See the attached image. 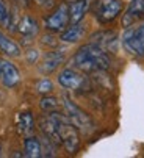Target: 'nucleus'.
Masks as SVG:
<instances>
[{
	"label": "nucleus",
	"mask_w": 144,
	"mask_h": 158,
	"mask_svg": "<svg viewBox=\"0 0 144 158\" xmlns=\"http://www.w3.org/2000/svg\"><path fill=\"white\" fill-rule=\"evenodd\" d=\"M72 64L75 66V69L91 74L97 71H108L111 67V56L107 50L95 46L94 42H88L75 52Z\"/></svg>",
	"instance_id": "f257e3e1"
},
{
	"label": "nucleus",
	"mask_w": 144,
	"mask_h": 158,
	"mask_svg": "<svg viewBox=\"0 0 144 158\" xmlns=\"http://www.w3.org/2000/svg\"><path fill=\"white\" fill-rule=\"evenodd\" d=\"M49 116L53 119L57 128H58V133H60V138H61V146L69 152V153H77L78 149H80V135H78V130L75 128V125L72 124L66 114L60 111H50Z\"/></svg>",
	"instance_id": "f03ea898"
},
{
	"label": "nucleus",
	"mask_w": 144,
	"mask_h": 158,
	"mask_svg": "<svg viewBox=\"0 0 144 158\" xmlns=\"http://www.w3.org/2000/svg\"><path fill=\"white\" fill-rule=\"evenodd\" d=\"M63 108H64V114L67 116V119L75 125V128L78 131H82L85 135H89L94 130V122L89 118V114H86V111H83L67 96H63Z\"/></svg>",
	"instance_id": "7ed1b4c3"
},
{
	"label": "nucleus",
	"mask_w": 144,
	"mask_h": 158,
	"mask_svg": "<svg viewBox=\"0 0 144 158\" xmlns=\"http://www.w3.org/2000/svg\"><path fill=\"white\" fill-rule=\"evenodd\" d=\"M122 0H97L94 6V16L100 25H108L122 14Z\"/></svg>",
	"instance_id": "20e7f679"
},
{
	"label": "nucleus",
	"mask_w": 144,
	"mask_h": 158,
	"mask_svg": "<svg viewBox=\"0 0 144 158\" xmlns=\"http://www.w3.org/2000/svg\"><path fill=\"white\" fill-rule=\"evenodd\" d=\"M122 46L129 53L135 56H144V22L138 27L125 28L122 35Z\"/></svg>",
	"instance_id": "39448f33"
},
{
	"label": "nucleus",
	"mask_w": 144,
	"mask_h": 158,
	"mask_svg": "<svg viewBox=\"0 0 144 158\" xmlns=\"http://www.w3.org/2000/svg\"><path fill=\"white\" fill-rule=\"evenodd\" d=\"M70 22L69 19V3H60L49 16L44 19V28L50 33H61L67 24Z\"/></svg>",
	"instance_id": "423d86ee"
},
{
	"label": "nucleus",
	"mask_w": 144,
	"mask_h": 158,
	"mask_svg": "<svg viewBox=\"0 0 144 158\" xmlns=\"http://www.w3.org/2000/svg\"><path fill=\"white\" fill-rule=\"evenodd\" d=\"M86 83H88V78L82 75L77 69H72V67H64L58 74V85L63 89H67V91L85 89Z\"/></svg>",
	"instance_id": "0eeeda50"
},
{
	"label": "nucleus",
	"mask_w": 144,
	"mask_h": 158,
	"mask_svg": "<svg viewBox=\"0 0 144 158\" xmlns=\"http://www.w3.org/2000/svg\"><path fill=\"white\" fill-rule=\"evenodd\" d=\"M95 46L102 47L104 50H107L108 53H114L117 50V42H119V36L114 30H99L91 35V41Z\"/></svg>",
	"instance_id": "6e6552de"
},
{
	"label": "nucleus",
	"mask_w": 144,
	"mask_h": 158,
	"mask_svg": "<svg viewBox=\"0 0 144 158\" xmlns=\"http://www.w3.org/2000/svg\"><path fill=\"white\" fill-rule=\"evenodd\" d=\"M64 58H66V50L55 47L53 50L47 52V53L44 55V58H42V61H41V64H39V71H41L42 74H45V75L53 74L58 67L63 64Z\"/></svg>",
	"instance_id": "1a4fd4ad"
},
{
	"label": "nucleus",
	"mask_w": 144,
	"mask_h": 158,
	"mask_svg": "<svg viewBox=\"0 0 144 158\" xmlns=\"http://www.w3.org/2000/svg\"><path fill=\"white\" fill-rule=\"evenodd\" d=\"M17 31L19 35L22 36L23 41H33L36 38V35L39 33V24H38V20L27 14V16H23L20 20H19V24H17Z\"/></svg>",
	"instance_id": "9d476101"
},
{
	"label": "nucleus",
	"mask_w": 144,
	"mask_h": 158,
	"mask_svg": "<svg viewBox=\"0 0 144 158\" xmlns=\"http://www.w3.org/2000/svg\"><path fill=\"white\" fill-rule=\"evenodd\" d=\"M144 16V0H132L127 11L122 14V27H132L138 19Z\"/></svg>",
	"instance_id": "9b49d317"
},
{
	"label": "nucleus",
	"mask_w": 144,
	"mask_h": 158,
	"mask_svg": "<svg viewBox=\"0 0 144 158\" xmlns=\"http://www.w3.org/2000/svg\"><path fill=\"white\" fill-rule=\"evenodd\" d=\"M0 80L6 88H14L20 81L19 69L8 60H2V77H0Z\"/></svg>",
	"instance_id": "f8f14e48"
},
{
	"label": "nucleus",
	"mask_w": 144,
	"mask_h": 158,
	"mask_svg": "<svg viewBox=\"0 0 144 158\" xmlns=\"http://www.w3.org/2000/svg\"><path fill=\"white\" fill-rule=\"evenodd\" d=\"M92 5V0H75V2L69 3V19L70 24H77L82 22L83 17L86 16V13L89 11Z\"/></svg>",
	"instance_id": "ddd939ff"
},
{
	"label": "nucleus",
	"mask_w": 144,
	"mask_h": 158,
	"mask_svg": "<svg viewBox=\"0 0 144 158\" xmlns=\"http://www.w3.org/2000/svg\"><path fill=\"white\" fill-rule=\"evenodd\" d=\"M86 33V27L82 22H77V24H70L69 27H66L63 31H61V36H60V41L63 42H67V44H72V42H78Z\"/></svg>",
	"instance_id": "4468645a"
},
{
	"label": "nucleus",
	"mask_w": 144,
	"mask_h": 158,
	"mask_svg": "<svg viewBox=\"0 0 144 158\" xmlns=\"http://www.w3.org/2000/svg\"><path fill=\"white\" fill-rule=\"evenodd\" d=\"M0 50H2L5 55L13 56V58H17V56H20V53H22L19 44L14 42L10 36H6L2 30H0Z\"/></svg>",
	"instance_id": "2eb2a0df"
},
{
	"label": "nucleus",
	"mask_w": 144,
	"mask_h": 158,
	"mask_svg": "<svg viewBox=\"0 0 144 158\" xmlns=\"http://www.w3.org/2000/svg\"><path fill=\"white\" fill-rule=\"evenodd\" d=\"M23 156L28 158H39L42 156V149H41V139L36 136H25L23 139Z\"/></svg>",
	"instance_id": "dca6fc26"
},
{
	"label": "nucleus",
	"mask_w": 144,
	"mask_h": 158,
	"mask_svg": "<svg viewBox=\"0 0 144 158\" xmlns=\"http://www.w3.org/2000/svg\"><path fill=\"white\" fill-rule=\"evenodd\" d=\"M17 127H19V131L23 135V136H28V135L33 133L35 130V118L30 111H23L19 114L17 118Z\"/></svg>",
	"instance_id": "f3484780"
},
{
	"label": "nucleus",
	"mask_w": 144,
	"mask_h": 158,
	"mask_svg": "<svg viewBox=\"0 0 144 158\" xmlns=\"http://www.w3.org/2000/svg\"><path fill=\"white\" fill-rule=\"evenodd\" d=\"M39 106H41V110H44L45 113H50V111L58 110L60 102H58V99L53 97V96H44V97L41 99V102H39Z\"/></svg>",
	"instance_id": "a211bd4d"
},
{
	"label": "nucleus",
	"mask_w": 144,
	"mask_h": 158,
	"mask_svg": "<svg viewBox=\"0 0 144 158\" xmlns=\"http://www.w3.org/2000/svg\"><path fill=\"white\" fill-rule=\"evenodd\" d=\"M10 14L11 11L8 10L5 0H0V27H8V22H10Z\"/></svg>",
	"instance_id": "6ab92c4d"
},
{
	"label": "nucleus",
	"mask_w": 144,
	"mask_h": 158,
	"mask_svg": "<svg viewBox=\"0 0 144 158\" xmlns=\"http://www.w3.org/2000/svg\"><path fill=\"white\" fill-rule=\"evenodd\" d=\"M52 89H53V83L49 80V78H42L36 83V91L39 94H50L52 93Z\"/></svg>",
	"instance_id": "aec40b11"
},
{
	"label": "nucleus",
	"mask_w": 144,
	"mask_h": 158,
	"mask_svg": "<svg viewBox=\"0 0 144 158\" xmlns=\"http://www.w3.org/2000/svg\"><path fill=\"white\" fill-rule=\"evenodd\" d=\"M41 42L44 44V46H47V47H52V49H55V47H57V44H58L57 38H55V36H53V33H50V31L41 38Z\"/></svg>",
	"instance_id": "412c9836"
},
{
	"label": "nucleus",
	"mask_w": 144,
	"mask_h": 158,
	"mask_svg": "<svg viewBox=\"0 0 144 158\" xmlns=\"http://www.w3.org/2000/svg\"><path fill=\"white\" fill-rule=\"evenodd\" d=\"M25 58H27V61H28L30 64H35V63L38 61V58H39V52H38L36 49H28V50L25 52Z\"/></svg>",
	"instance_id": "4be33fe9"
},
{
	"label": "nucleus",
	"mask_w": 144,
	"mask_h": 158,
	"mask_svg": "<svg viewBox=\"0 0 144 158\" xmlns=\"http://www.w3.org/2000/svg\"><path fill=\"white\" fill-rule=\"evenodd\" d=\"M33 2H36L39 6H42L45 10H50L55 6V0H33Z\"/></svg>",
	"instance_id": "5701e85b"
},
{
	"label": "nucleus",
	"mask_w": 144,
	"mask_h": 158,
	"mask_svg": "<svg viewBox=\"0 0 144 158\" xmlns=\"http://www.w3.org/2000/svg\"><path fill=\"white\" fill-rule=\"evenodd\" d=\"M30 0H16V3H19L20 6H27Z\"/></svg>",
	"instance_id": "b1692460"
},
{
	"label": "nucleus",
	"mask_w": 144,
	"mask_h": 158,
	"mask_svg": "<svg viewBox=\"0 0 144 158\" xmlns=\"http://www.w3.org/2000/svg\"><path fill=\"white\" fill-rule=\"evenodd\" d=\"M0 77H2V60H0Z\"/></svg>",
	"instance_id": "393cba45"
},
{
	"label": "nucleus",
	"mask_w": 144,
	"mask_h": 158,
	"mask_svg": "<svg viewBox=\"0 0 144 158\" xmlns=\"http://www.w3.org/2000/svg\"><path fill=\"white\" fill-rule=\"evenodd\" d=\"M66 2H67V3H70V2H75V0H66Z\"/></svg>",
	"instance_id": "a878e982"
},
{
	"label": "nucleus",
	"mask_w": 144,
	"mask_h": 158,
	"mask_svg": "<svg viewBox=\"0 0 144 158\" xmlns=\"http://www.w3.org/2000/svg\"><path fill=\"white\" fill-rule=\"evenodd\" d=\"M0 155H2V146H0Z\"/></svg>",
	"instance_id": "bb28decb"
}]
</instances>
